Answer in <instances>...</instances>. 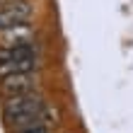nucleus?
<instances>
[{"instance_id": "obj_1", "label": "nucleus", "mask_w": 133, "mask_h": 133, "mask_svg": "<svg viewBox=\"0 0 133 133\" xmlns=\"http://www.w3.org/2000/svg\"><path fill=\"white\" fill-rule=\"evenodd\" d=\"M44 107H46L44 97L39 95V92L5 97V102H3V119H5L7 126H12L15 131L17 128H27V126H36V123H41Z\"/></svg>"}, {"instance_id": "obj_2", "label": "nucleus", "mask_w": 133, "mask_h": 133, "mask_svg": "<svg viewBox=\"0 0 133 133\" xmlns=\"http://www.w3.org/2000/svg\"><path fill=\"white\" fill-rule=\"evenodd\" d=\"M34 7L29 0H10V3L0 5V29L15 27V24H24L32 19Z\"/></svg>"}, {"instance_id": "obj_3", "label": "nucleus", "mask_w": 133, "mask_h": 133, "mask_svg": "<svg viewBox=\"0 0 133 133\" xmlns=\"http://www.w3.org/2000/svg\"><path fill=\"white\" fill-rule=\"evenodd\" d=\"M0 92H3V97H15V95H27V92H39V85L32 73H17L0 77Z\"/></svg>"}, {"instance_id": "obj_4", "label": "nucleus", "mask_w": 133, "mask_h": 133, "mask_svg": "<svg viewBox=\"0 0 133 133\" xmlns=\"http://www.w3.org/2000/svg\"><path fill=\"white\" fill-rule=\"evenodd\" d=\"M34 41V29L27 24H15L7 29H0V46L10 49V46H19V44H29Z\"/></svg>"}, {"instance_id": "obj_5", "label": "nucleus", "mask_w": 133, "mask_h": 133, "mask_svg": "<svg viewBox=\"0 0 133 133\" xmlns=\"http://www.w3.org/2000/svg\"><path fill=\"white\" fill-rule=\"evenodd\" d=\"M34 70H39L36 56H32V58H17V61H0V77L17 75V73H34Z\"/></svg>"}, {"instance_id": "obj_6", "label": "nucleus", "mask_w": 133, "mask_h": 133, "mask_svg": "<svg viewBox=\"0 0 133 133\" xmlns=\"http://www.w3.org/2000/svg\"><path fill=\"white\" fill-rule=\"evenodd\" d=\"M32 56H36L34 41L19 44V46H10V49L0 46V61H17V58H32Z\"/></svg>"}, {"instance_id": "obj_7", "label": "nucleus", "mask_w": 133, "mask_h": 133, "mask_svg": "<svg viewBox=\"0 0 133 133\" xmlns=\"http://www.w3.org/2000/svg\"><path fill=\"white\" fill-rule=\"evenodd\" d=\"M15 133H49V126H41V123H36V126H27V128H17Z\"/></svg>"}, {"instance_id": "obj_8", "label": "nucleus", "mask_w": 133, "mask_h": 133, "mask_svg": "<svg viewBox=\"0 0 133 133\" xmlns=\"http://www.w3.org/2000/svg\"><path fill=\"white\" fill-rule=\"evenodd\" d=\"M3 3H10V0H0V5H3Z\"/></svg>"}]
</instances>
